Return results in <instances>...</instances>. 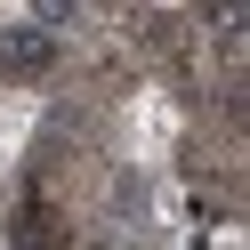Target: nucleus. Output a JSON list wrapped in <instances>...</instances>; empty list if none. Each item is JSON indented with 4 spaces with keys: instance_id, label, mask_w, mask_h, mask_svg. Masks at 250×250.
<instances>
[{
    "instance_id": "obj_1",
    "label": "nucleus",
    "mask_w": 250,
    "mask_h": 250,
    "mask_svg": "<svg viewBox=\"0 0 250 250\" xmlns=\"http://www.w3.org/2000/svg\"><path fill=\"white\" fill-rule=\"evenodd\" d=\"M49 33H41V24H0V73H41L49 65Z\"/></svg>"
}]
</instances>
